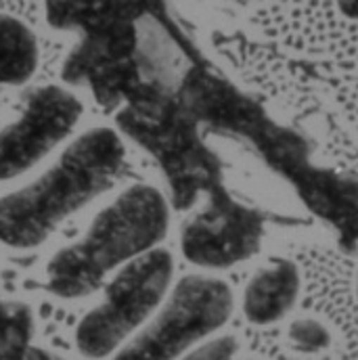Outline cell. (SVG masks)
<instances>
[{
    "instance_id": "6da1fadb",
    "label": "cell",
    "mask_w": 358,
    "mask_h": 360,
    "mask_svg": "<svg viewBox=\"0 0 358 360\" xmlns=\"http://www.w3.org/2000/svg\"><path fill=\"white\" fill-rule=\"evenodd\" d=\"M124 160L126 147L113 128L80 134L44 174L0 197V243L15 250L40 245L63 220L111 188Z\"/></svg>"
},
{
    "instance_id": "7a4b0ae2",
    "label": "cell",
    "mask_w": 358,
    "mask_h": 360,
    "mask_svg": "<svg viewBox=\"0 0 358 360\" xmlns=\"http://www.w3.org/2000/svg\"><path fill=\"white\" fill-rule=\"evenodd\" d=\"M170 226V207L162 191L134 184L103 207L87 235L59 250L46 266V289L74 300L92 293L109 272L155 250Z\"/></svg>"
},
{
    "instance_id": "3957f363",
    "label": "cell",
    "mask_w": 358,
    "mask_h": 360,
    "mask_svg": "<svg viewBox=\"0 0 358 360\" xmlns=\"http://www.w3.org/2000/svg\"><path fill=\"white\" fill-rule=\"evenodd\" d=\"M174 276L168 250H151L117 270L96 308L80 321L76 346L87 359H105L160 308Z\"/></svg>"
},
{
    "instance_id": "277c9868",
    "label": "cell",
    "mask_w": 358,
    "mask_h": 360,
    "mask_svg": "<svg viewBox=\"0 0 358 360\" xmlns=\"http://www.w3.org/2000/svg\"><path fill=\"white\" fill-rule=\"evenodd\" d=\"M233 306V291L224 281L184 276L158 316L120 348L113 360H180L231 319Z\"/></svg>"
},
{
    "instance_id": "5b68a950",
    "label": "cell",
    "mask_w": 358,
    "mask_h": 360,
    "mask_svg": "<svg viewBox=\"0 0 358 360\" xmlns=\"http://www.w3.org/2000/svg\"><path fill=\"white\" fill-rule=\"evenodd\" d=\"M80 98L61 86H42L27 94L19 117L0 132V180H11L57 149L78 126Z\"/></svg>"
},
{
    "instance_id": "8992f818",
    "label": "cell",
    "mask_w": 358,
    "mask_h": 360,
    "mask_svg": "<svg viewBox=\"0 0 358 360\" xmlns=\"http://www.w3.org/2000/svg\"><path fill=\"white\" fill-rule=\"evenodd\" d=\"M260 245L258 220L239 207H212L186 224L182 233L184 256L207 269L233 266L250 258Z\"/></svg>"
},
{
    "instance_id": "52a82bcc",
    "label": "cell",
    "mask_w": 358,
    "mask_h": 360,
    "mask_svg": "<svg viewBox=\"0 0 358 360\" xmlns=\"http://www.w3.org/2000/svg\"><path fill=\"white\" fill-rule=\"evenodd\" d=\"M300 293V274L291 262H274L252 276L243 291V314L254 325H272L289 314Z\"/></svg>"
},
{
    "instance_id": "ba28073f",
    "label": "cell",
    "mask_w": 358,
    "mask_h": 360,
    "mask_svg": "<svg viewBox=\"0 0 358 360\" xmlns=\"http://www.w3.org/2000/svg\"><path fill=\"white\" fill-rule=\"evenodd\" d=\"M38 68L34 32L11 15H0V86L25 84Z\"/></svg>"
},
{
    "instance_id": "9c48e42d",
    "label": "cell",
    "mask_w": 358,
    "mask_h": 360,
    "mask_svg": "<svg viewBox=\"0 0 358 360\" xmlns=\"http://www.w3.org/2000/svg\"><path fill=\"white\" fill-rule=\"evenodd\" d=\"M32 312L21 302H0V360H17L32 335Z\"/></svg>"
},
{
    "instance_id": "30bf717a",
    "label": "cell",
    "mask_w": 358,
    "mask_h": 360,
    "mask_svg": "<svg viewBox=\"0 0 358 360\" xmlns=\"http://www.w3.org/2000/svg\"><path fill=\"white\" fill-rule=\"evenodd\" d=\"M289 342L300 352H323L331 344L329 329L314 319H298L289 327Z\"/></svg>"
},
{
    "instance_id": "8fae6325",
    "label": "cell",
    "mask_w": 358,
    "mask_h": 360,
    "mask_svg": "<svg viewBox=\"0 0 358 360\" xmlns=\"http://www.w3.org/2000/svg\"><path fill=\"white\" fill-rule=\"evenodd\" d=\"M237 352H239V342L233 335H220L199 346L191 354H184L180 360H237Z\"/></svg>"
},
{
    "instance_id": "7c38bea8",
    "label": "cell",
    "mask_w": 358,
    "mask_h": 360,
    "mask_svg": "<svg viewBox=\"0 0 358 360\" xmlns=\"http://www.w3.org/2000/svg\"><path fill=\"white\" fill-rule=\"evenodd\" d=\"M340 2H342V6H344L346 15H350V17L358 19V0H340Z\"/></svg>"
}]
</instances>
